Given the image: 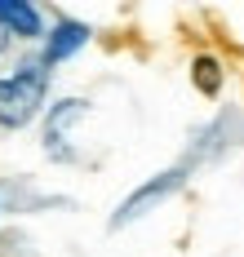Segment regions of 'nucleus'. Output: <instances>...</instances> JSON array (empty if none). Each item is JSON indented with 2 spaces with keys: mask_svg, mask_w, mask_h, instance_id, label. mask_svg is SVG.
I'll return each instance as SVG.
<instances>
[{
  "mask_svg": "<svg viewBox=\"0 0 244 257\" xmlns=\"http://www.w3.org/2000/svg\"><path fill=\"white\" fill-rule=\"evenodd\" d=\"M5 49H9V36H5V31H0V53H5Z\"/></svg>",
  "mask_w": 244,
  "mask_h": 257,
  "instance_id": "0eeeda50",
  "label": "nucleus"
},
{
  "mask_svg": "<svg viewBox=\"0 0 244 257\" xmlns=\"http://www.w3.org/2000/svg\"><path fill=\"white\" fill-rule=\"evenodd\" d=\"M89 36H93V27L80 23V18H67V14H58L54 27H49V36H45V49H40V62L54 71L58 62H67V58H76V53L89 45Z\"/></svg>",
  "mask_w": 244,
  "mask_h": 257,
  "instance_id": "20e7f679",
  "label": "nucleus"
},
{
  "mask_svg": "<svg viewBox=\"0 0 244 257\" xmlns=\"http://www.w3.org/2000/svg\"><path fill=\"white\" fill-rule=\"evenodd\" d=\"M49 80L54 71L40 58H23L14 76H0V128H27L49 98Z\"/></svg>",
  "mask_w": 244,
  "mask_h": 257,
  "instance_id": "f257e3e1",
  "label": "nucleus"
},
{
  "mask_svg": "<svg viewBox=\"0 0 244 257\" xmlns=\"http://www.w3.org/2000/svg\"><path fill=\"white\" fill-rule=\"evenodd\" d=\"M187 173H191V160H182V164L164 169V173H156V178H147L138 191H129V195L115 204V213H111V231H120V226H129V222H138V217L156 213L169 195H178V191H182Z\"/></svg>",
  "mask_w": 244,
  "mask_h": 257,
  "instance_id": "f03ea898",
  "label": "nucleus"
},
{
  "mask_svg": "<svg viewBox=\"0 0 244 257\" xmlns=\"http://www.w3.org/2000/svg\"><path fill=\"white\" fill-rule=\"evenodd\" d=\"M191 84H195L204 98H217V93H222L226 71H222V62H217L213 53H195V58H191Z\"/></svg>",
  "mask_w": 244,
  "mask_h": 257,
  "instance_id": "423d86ee",
  "label": "nucleus"
},
{
  "mask_svg": "<svg viewBox=\"0 0 244 257\" xmlns=\"http://www.w3.org/2000/svg\"><path fill=\"white\" fill-rule=\"evenodd\" d=\"M0 31L14 40H45V14L27 0H0Z\"/></svg>",
  "mask_w": 244,
  "mask_h": 257,
  "instance_id": "39448f33",
  "label": "nucleus"
},
{
  "mask_svg": "<svg viewBox=\"0 0 244 257\" xmlns=\"http://www.w3.org/2000/svg\"><path fill=\"white\" fill-rule=\"evenodd\" d=\"M89 106L93 102H84V98H58L49 106V115H45V155L49 160H58V164H76L80 160L76 142H71V128L89 115Z\"/></svg>",
  "mask_w": 244,
  "mask_h": 257,
  "instance_id": "7ed1b4c3",
  "label": "nucleus"
}]
</instances>
